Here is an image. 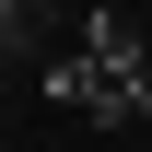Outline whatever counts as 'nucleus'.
Segmentation results:
<instances>
[{
    "label": "nucleus",
    "instance_id": "1",
    "mask_svg": "<svg viewBox=\"0 0 152 152\" xmlns=\"http://www.w3.org/2000/svg\"><path fill=\"white\" fill-rule=\"evenodd\" d=\"M35 47H47V0H0V82H12Z\"/></svg>",
    "mask_w": 152,
    "mask_h": 152
}]
</instances>
